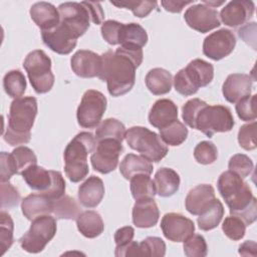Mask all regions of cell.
<instances>
[{"label": "cell", "instance_id": "1", "mask_svg": "<svg viewBox=\"0 0 257 257\" xmlns=\"http://www.w3.org/2000/svg\"><path fill=\"white\" fill-rule=\"evenodd\" d=\"M143 48L121 46L115 51L108 50L101 54L102 65L98 78L106 82L110 95L120 96L133 88L136 69L143 62Z\"/></svg>", "mask_w": 257, "mask_h": 257}, {"label": "cell", "instance_id": "2", "mask_svg": "<svg viewBox=\"0 0 257 257\" xmlns=\"http://www.w3.org/2000/svg\"><path fill=\"white\" fill-rule=\"evenodd\" d=\"M217 187L231 215L240 218L246 226L256 221L257 200L249 185L240 176L231 171L223 172L218 179Z\"/></svg>", "mask_w": 257, "mask_h": 257}, {"label": "cell", "instance_id": "3", "mask_svg": "<svg viewBox=\"0 0 257 257\" xmlns=\"http://www.w3.org/2000/svg\"><path fill=\"white\" fill-rule=\"evenodd\" d=\"M37 110V100L33 96H22L11 102L8 124L3 134V139L8 145L19 146L30 141V131L34 124Z\"/></svg>", "mask_w": 257, "mask_h": 257}, {"label": "cell", "instance_id": "4", "mask_svg": "<svg viewBox=\"0 0 257 257\" xmlns=\"http://www.w3.org/2000/svg\"><path fill=\"white\" fill-rule=\"evenodd\" d=\"M96 147L95 137L88 132L77 134L64 150V172L72 183L82 181L88 174L87 156Z\"/></svg>", "mask_w": 257, "mask_h": 257}, {"label": "cell", "instance_id": "5", "mask_svg": "<svg viewBox=\"0 0 257 257\" xmlns=\"http://www.w3.org/2000/svg\"><path fill=\"white\" fill-rule=\"evenodd\" d=\"M214 77V67L211 63L197 58L185 68L180 69L173 81L177 92L189 96L195 94L200 87L207 86Z\"/></svg>", "mask_w": 257, "mask_h": 257}, {"label": "cell", "instance_id": "6", "mask_svg": "<svg viewBox=\"0 0 257 257\" xmlns=\"http://www.w3.org/2000/svg\"><path fill=\"white\" fill-rule=\"evenodd\" d=\"M125 141L128 147L150 162L158 163L164 159L169 149L161 137L144 126H132L126 131Z\"/></svg>", "mask_w": 257, "mask_h": 257}, {"label": "cell", "instance_id": "7", "mask_svg": "<svg viewBox=\"0 0 257 257\" xmlns=\"http://www.w3.org/2000/svg\"><path fill=\"white\" fill-rule=\"evenodd\" d=\"M23 67L36 93L42 94L51 90L54 84L51 59L43 50L37 49L29 52L24 59Z\"/></svg>", "mask_w": 257, "mask_h": 257}, {"label": "cell", "instance_id": "8", "mask_svg": "<svg viewBox=\"0 0 257 257\" xmlns=\"http://www.w3.org/2000/svg\"><path fill=\"white\" fill-rule=\"evenodd\" d=\"M56 220L50 215H43L32 220L29 230L19 239L21 248L28 253L44 250L56 234Z\"/></svg>", "mask_w": 257, "mask_h": 257}, {"label": "cell", "instance_id": "9", "mask_svg": "<svg viewBox=\"0 0 257 257\" xmlns=\"http://www.w3.org/2000/svg\"><path fill=\"white\" fill-rule=\"evenodd\" d=\"M234 124L235 121L229 107L207 104L196 117L195 130L202 132L208 138H212L216 133L231 131Z\"/></svg>", "mask_w": 257, "mask_h": 257}, {"label": "cell", "instance_id": "10", "mask_svg": "<svg viewBox=\"0 0 257 257\" xmlns=\"http://www.w3.org/2000/svg\"><path fill=\"white\" fill-rule=\"evenodd\" d=\"M106 98L100 91L86 90L76 110L78 124L84 128L96 127L106 109Z\"/></svg>", "mask_w": 257, "mask_h": 257}, {"label": "cell", "instance_id": "11", "mask_svg": "<svg viewBox=\"0 0 257 257\" xmlns=\"http://www.w3.org/2000/svg\"><path fill=\"white\" fill-rule=\"evenodd\" d=\"M122 150L123 148L119 141L113 139L98 141L90 157L93 170L100 174H108L114 171Z\"/></svg>", "mask_w": 257, "mask_h": 257}, {"label": "cell", "instance_id": "12", "mask_svg": "<svg viewBox=\"0 0 257 257\" xmlns=\"http://www.w3.org/2000/svg\"><path fill=\"white\" fill-rule=\"evenodd\" d=\"M60 23L66 26L77 38L89 28L91 20L86 6L80 2H64L58 6Z\"/></svg>", "mask_w": 257, "mask_h": 257}, {"label": "cell", "instance_id": "13", "mask_svg": "<svg viewBox=\"0 0 257 257\" xmlns=\"http://www.w3.org/2000/svg\"><path fill=\"white\" fill-rule=\"evenodd\" d=\"M184 19L192 29L201 33L209 32L221 25L218 11L204 3L189 7L185 12Z\"/></svg>", "mask_w": 257, "mask_h": 257}, {"label": "cell", "instance_id": "14", "mask_svg": "<svg viewBox=\"0 0 257 257\" xmlns=\"http://www.w3.org/2000/svg\"><path fill=\"white\" fill-rule=\"evenodd\" d=\"M235 45L236 37L234 33L229 29L222 28L209 34L204 39L203 53L217 61L228 56L234 50Z\"/></svg>", "mask_w": 257, "mask_h": 257}, {"label": "cell", "instance_id": "15", "mask_svg": "<svg viewBox=\"0 0 257 257\" xmlns=\"http://www.w3.org/2000/svg\"><path fill=\"white\" fill-rule=\"evenodd\" d=\"M164 236L173 242H184L194 234V222L179 213H168L161 221Z\"/></svg>", "mask_w": 257, "mask_h": 257}, {"label": "cell", "instance_id": "16", "mask_svg": "<svg viewBox=\"0 0 257 257\" xmlns=\"http://www.w3.org/2000/svg\"><path fill=\"white\" fill-rule=\"evenodd\" d=\"M43 43L58 54H69L76 46L77 37L63 24H59L51 30H42Z\"/></svg>", "mask_w": 257, "mask_h": 257}, {"label": "cell", "instance_id": "17", "mask_svg": "<svg viewBox=\"0 0 257 257\" xmlns=\"http://www.w3.org/2000/svg\"><path fill=\"white\" fill-rule=\"evenodd\" d=\"M70 64L72 71L79 77H98L101 71L102 59L101 55H98L93 51L81 49L72 55Z\"/></svg>", "mask_w": 257, "mask_h": 257}, {"label": "cell", "instance_id": "18", "mask_svg": "<svg viewBox=\"0 0 257 257\" xmlns=\"http://www.w3.org/2000/svg\"><path fill=\"white\" fill-rule=\"evenodd\" d=\"M254 3L246 0L230 1L220 12L221 21L230 27H237L247 22L254 14Z\"/></svg>", "mask_w": 257, "mask_h": 257}, {"label": "cell", "instance_id": "19", "mask_svg": "<svg viewBox=\"0 0 257 257\" xmlns=\"http://www.w3.org/2000/svg\"><path fill=\"white\" fill-rule=\"evenodd\" d=\"M252 81L251 76L245 73H232L228 75L222 86L225 99L231 103H236L250 95Z\"/></svg>", "mask_w": 257, "mask_h": 257}, {"label": "cell", "instance_id": "20", "mask_svg": "<svg viewBox=\"0 0 257 257\" xmlns=\"http://www.w3.org/2000/svg\"><path fill=\"white\" fill-rule=\"evenodd\" d=\"M160 217L159 208L154 198L137 200L133 208V223L138 228L154 227Z\"/></svg>", "mask_w": 257, "mask_h": 257}, {"label": "cell", "instance_id": "21", "mask_svg": "<svg viewBox=\"0 0 257 257\" xmlns=\"http://www.w3.org/2000/svg\"><path fill=\"white\" fill-rule=\"evenodd\" d=\"M215 199L214 188L211 185L202 184L196 186L188 193L185 200V206L190 214L199 216Z\"/></svg>", "mask_w": 257, "mask_h": 257}, {"label": "cell", "instance_id": "22", "mask_svg": "<svg viewBox=\"0 0 257 257\" xmlns=\"http://www.w3.org/2000/svg\"><path fill=\"white\" fill-rule=\"evenodd\" d=\"M176 119H178V107L168 98L158 99L149 112V122L159 130Z\"/></svg>", "mask_w": 257, "mask_h": 257}, {"label": "cell", "instance_id": "23", "mask_svg": "<svg viewBox=\"0 0 257 257\" xmlns=\"http://www.w3.org/2000/svg\"><path fill=\"white\" fill-rule=\"evenodd\" d=\"M31 19L42 30H51L60 22L58 9L49 2H37L30 8Z\"/></svg>", "mask_w": 257, "mask_h": 257}, {"label": "cell", "instance_id": "24", "mask_svg": "<svg viewBox=\"0 0 257 257\" xmlns=\"http://www.w3.org/2000/svg\"><path fill=\"white\" fill-rule=\"evenodd\" d=\"M104 196V185L100 178L90 176L78 188V200L85 208H95Z\"/></svg>", "mask_w": 257, "mask_h": 257}, {"label": "cell", "instance_id": "25", "mask_svg": "<svg viewBox=\"0 0 257 257\" xmlns=\"http://www.w3.org/2000/svg\"><path fill=\"white\" fill-rule=\"evenodd\" d=\"M53 202L42 193L30 194L21 201V210L24 217L32 221L43 215H50L53 211Z\"/></svg>", "mask_w": 257, "mask_h": 257}, {"label": "cell", "instance_id": "26", "mask_svg": "<svg viewBox=\"0 0 257 257\" xmlns=\"http://www.w3.org/2000/svg\"><path fill=\"white\" fill-rule=\"evenodd\" d=\"M147 42V31L140 24L134 22L121 23L117 35V44L127 48H143Z\"/></svg>", "mask_w": 257, "mask_h": 257}, {"label": "cell", "instance_id": "27", "mask_svg": "<svg viewBox=\"0 0 257 257\" xmlns=\"http://www.w3.org/2000/svg\"><path fill=\"white\" fill-rule=\"evenodd\" d=\"M180 176L171 168H161L157 171L154 179L156 193L160 197H171L179 191Z\"/></svg>", "mask_w": 257, "mask_h": 257}, {"label": "cell", "instance_id": "28", "mask_svg": "<svg viewBox=\"0 0 257 257\" xmlns=\"http://www.w3.org/2000/svg\"><path fill=\"white\" fill-rule=\"evenodd\" d=\"M21 176L28 187L39 193L46 192L52 185V173L44 168L36 165H31L26 168Z\"/></svg>", "mask_w": 257, "mask_h": 257}, {"label": "cell", "instance_id": "29", "mask_svg": "<svg viewBox=\"0 0 257 257\" xmlns=\"http://www.w3.org/2000/svg\"><path fill=\"white\" fill-rule=\"evenodd\" d=\"M145 82L148 89L153 94L162 95L171 91L173 85V76L168 70L156 67L148 72Z\"/></svg>", "mask_w": 257, "mask_h": 257}, {"label": "cell", "instance_id": "30", "mask_svg": "<svg viewBox=\"0 0 257 257\" xmlns=\"http://www.w3.org/2000/svg\"><path fill=\"white\" fill-rule=\"evenodd\" d=\"M76 225L81 235L89 239L99 236L104 230V224L100 215L92 210L81 212L76 219Z\"/></svg>", "mask_w": 257, "mask_h": 257}, {"label": "cell", "instance_id": "31", "mask_svg": "<svg viewBox=\"0 0 257 257\" xmlns=\"http://www.w3.org/2000/svg\"><path fill=\"white\" fill-rule=\"evenodd\" d=\"M153 169L152 162L143 156H137L135 154H127L119 165V172L126 180H131L138 174L151 175Z\"/></svg>", "mask_w": 257, "mask_h": 257}, {"label": "cell", "instance_id": "32", "mask_svg": "<svg viewBox=\"0 0 257 257\" xmlns=\"http://www.w3.org/2000/svg\"><path fill=\"white\" fill-rule=\"evenodd\" d=\"M125 134V126L121 121L116 118H106L96 126L95 140L98 142L105 139H113L122 143Z\"/></svg>", "mask_w": 257, "mask_h": 257}, {"label": "cell", "instance_id": "33", "mask_svg": "<svg viewBox=\"0 0 257 257\" xmlns=\"http://www.w3.org/2000/svg\"><path fill=\"white\" fill-rule=\"evenodd\" d=\"M224 216V207L221 201L215 199L212 204L198 217L197 223L201 230L210 231L216 228Z\"/></svg>", "mask_w": 257, "mask_h": 257}, {"label": "cell", "instance_id": "34", "mask_svg": "<svg viewBox=\"0 0 257 257\" xmlns=\"http://www.w3.org/2000/svg\"><path fill=\"white\" fill-rule=\"evenodd\" d=\"M81 209L74 198L63 195L61 198L53 202L52 214L56 219L76 220L80 215Z\"/></svg>", "mask_w": 257, "mask_h": 257}, {"label": "cell", "instance_id": "35", "mask_svg": "<svg viewBox=\"0 0 257 257\" xmlns=\"http://www.w3.org/2000/svg\"><path fill=\"white\" fill-rule=\"evenodd\" d=\"M160 137L166 145L172 147L180 146L188 137V128L183 122L176 119L168 125L160 128Z\"/></svg>", "mask_w": 257, "mask_h": 257}, {"label": "cell", "instance_id": "36", "mask_svg": "<svg viewBox=\"0 0 257 257\" xmlns=\"http://www.w3.org/2000/svg\"><path fill=\"white\" fill-rule=\"evenodd\" d=\"M131 192L134 199L141 200L144 198H154L156 187L150 175L138 174L131 179Z\"/></svg>", "mask_w": 257, "mask_h": 257}, {"label": "cell", "instance_id": "37", "mask_svg": "<svg viewBox=\"0 0 257 257\" xmlns=\"http://www.w3.org/2000/svg\"><path fill=\"white\" fill-rule=\"evenodd\" d=\"M3 87L5 92L12 98L22 97L26 90V78L24 74L18 70L13 69L8 71L3 78Z\"/></svg>", "mask_w": 257, "mask_h": 257}, {"label": "cell", "instance_id": "38", "mask_svg": "<svg viewBox=\"0 0 257 257\" xmlns=\"http://www.w3.org/2000/svg\"><path fill=\"white\" fill-rule=\"evenodd\" d=\"M14 223L11 216L5 211L0 213V248L1 255H3L13 244Z\"/></svg>", "mask_w": 257, "mask_h": 257}, {"label": "cell", "instance_id": "39", "mask_svg": "<svg viewBox=\"0 0 257 257\" xmlns=\"http://www.w3.org/2000/svg\"><path fill=\"white\" fill-rule=\"evenodd\" d=\"M166 254V244L159 237H147L139 243V256L163 257Z\"/></svg>", "mask_w": 257, "mask_h": 257}, {"label": "cell", "instance_id": "40", "mask_svg": "<svg viewBox=\"0 0 257 257\" xmlns=\"http://www.w3.org/2000/svg\"><path fill=\"white\" fill-rule=\"evenodd\" d=\"M194 158L202 165L213 164L218 158L217 147L212 142L202 141L194 149Z\"/></svg>", "mask_w": 257, "mask_h": 257}, {"label": "cell", "instance_id": "41", "mask_svg": "<svg viewBox=\"0 0 257 257\" xmlns=\"http://www.w3.org/2000/svg\"><path fill=\"white\" fill-rule=\"evenodd\" d=\"M116 7H122L132 10L135 16L144 18L147 17L158 5L157 1H110Z\"/></svg>", "mask_w": 257, "mask_h": 257}, {"label": "cell", "instance_id": "42", "mask_svg": "<svg viewBox=\"0 0 257 257\" xmlns=\"http://www.w3.org/2000/svg\"><path fill=\"white\" fill-rule=\"evenodd\" d=\"M222 230L229 239L238 241L245 235L246 224L240 218L231 215L225 218L222 224Z\"/></svg>", "mask_w": 257, "mask_h": 257}, {"label": "cell", "instance_id": "43", "mask_svg": "<svg viewBox=\"0 0 257 257\" xmlns=\"http://www.w3.org/2000/svg\"><path fill=\"white\" fill-rule=\"evenodd\" d=\"M184 253L188 257H205L208 253L205 238L200 234H193L184 241Z\"/></svg>", "mask_w": 257, "mask_h": 257}, {"label": "cell", "instance_id": "44", "mask_svg": "<svg viewBox=\"0 0 257 257\" xmlns=\"http://www.w3.org/2000/svg\"><path fill=\"white\" fill-rule=\"evenodd\" d=\"M11 155L18 169V175H21V173L29 166L37 164V158L34 152L28 147H25V146L17 147L12 151Z\"/></svg>", "mask_w": 257, "mask_h": 257}, {"label": "cell", "instance_id": "45", "mask_svg": "<svg viewBox=\"0 0 257 257\" xmlns=\"http://www.w3.org/2000/svg\"><path fill=\"white\" fill-rule=\"evenodd\" d=\"M253 167L254 165L252 160L244 154L234 155L233 157H231L228 164L229 171L237 174L242 179L248 177L251 174V172L253 171Z\"/></svg>", "mask_w": 257, "mask_h": 257}, {"label": "cell", "instance_id": "46", "mask_svg": "<svg viewBox=\"0 0 257 257\" xmlns=\"http://www.w3.org/2000/svg\"><path fill=\"white\" fill-rule=\"evenodd\" d=\"M236 112L241 118V120L249 121L254 120L257 116L256 113V94L248 95L242 99H240L238 102H236L235 106Z\"/></svg>", "mask_w": 257, "mask_h": 257}, {"label": "cell", "instance_id": "47", "mask_svg": "<svg viewBox=\"0 0 257 257\" xmlns=\"http://www.w3.org/2000/svg\"><path fill=\"white\" fill-rule=\"evenodd\" d=\"M238 143L246 151L256 149V121L243 124L238 132Z\"/></svg>", "mask_w": 257, "mask_h": 257}, {"label": "cell", "instance_id": "48", "mask_svg": "<svg viewBox=\"0 0 257 257\" xmlns=\"http://www.w3.org/2000/svg\"><path fill=\"white\" fill-rule=\"evenodd\" d=\"M208 103L200 98H192L188 100L182 107V117L184 121L192 128H195V120L200 110Z\"/></svg>", "mask_w": 257, "mask_h": 257}, {"label": "cell", "instance_id": "49", "mask_svg": "<svg viewBox=\"0 0 257 257\" xmlns=\"http://www.w3.org/2000/svg\"><path fill=\"white\" fill-rule=\"evenodd\" d=\"M21 200L18 190L8 182H1V208L10 209L17 207Z\"/></svg>", "mask_w": 257, "mask_h": 257}, {"label": "cell", "instance_id": "50", "mask_svg": "<svg viewBox=\"0 0 257 257\" xmlns=\"http://www.w3.org/2000/svg\"><path fill=\"white\" fill-rule=\"evenodd\" d=\"M51 173H52V185L46 192H43L42 194L47 196L52 201H55L64 195L65 181L60 172L51 171Z\"/></svg>", "mask_w": 257, "mask_h": 257}, {"label": "cell", "instance_id": "51", "mask_svg": "<svg viewBox=\"0 0 257 257\" xmlns=\"http://www.w3.org/2000/svg\"><path fill=\"white\" fill-rule=\"evenodd\" d=\"M1 162V182H8L13 175H18V169L14 162V159L11 154L2 152L0 155Z\"/></svg>", "mask_w": 257, "mask_h": 257}, {"label": "cell", "instance_id": "52", "mask_svg": "<svg viewBox=\"0 0 257 257\" xmlns=\"http://www.w3.org/2000/svg\"><path fill=\"white\" fill-rule=\"evenodd\" d=\"M121 23L115 20H106L102 22L100 32L103 39L110 45L117 44V35Z\"/></svg>", "mask_w": 257, "mask_h": 257}, {"label": "cell", "instance_id": "53", "mask_svg": "<svg viewBox=\"0 0 257 257\" xmlns=\"http://www.w3.org/2000/svg\"><path fill=\"white\" fill-rule=\"evenodd\" d=\"M135 236V230L131 226H125L117 229L114 233V242H115V247H122L128 244L130 242L133 241Z\"/></svg>", "mask_w": 257, "mask_h": 257}, {"label": "cell", "instance_id": "54", "mask_svg": "<svg viewBox=\"0 0 257 257\" xmlns=\"http://www.w3.org/2000/svg\"><path fill=\"white\" fill-rule=\"evenodd\" d=\"M82 3L86 6L91 21L94 24H102V20L104 17V12L99 2H92V1H82Z\"/></svg>", "mask_w": 257, "mask_h": 257}, {"label": "cell", "instance_id": "55", "mask_svg": "<svg viewBox=\"0 0 257 257\" xmlns=\"http://www.w3.org/2000/svg\"><path fill=\"white\" fill-rule=\"evenodd\" d=\"M194 1H162L161 4L165 10L173 13H180L186 5L192 4Z\"/></svg>", "mask_w": 257, "mask_h": 257}, {"label": "cell", "instance_id": "56", "mask_svg": "<svg viewBox=\"0 0 257 257\" xmlns=\"http://www.w3.org/2000/svg\"><path fill=\"white\" fill-rule=\"evenodd\" d=\"M257 245L254 241H245L239 247V254L242 256H256Z\"/></svg>", "mask_w": 257, "mask_h": 257}]
</instances>
